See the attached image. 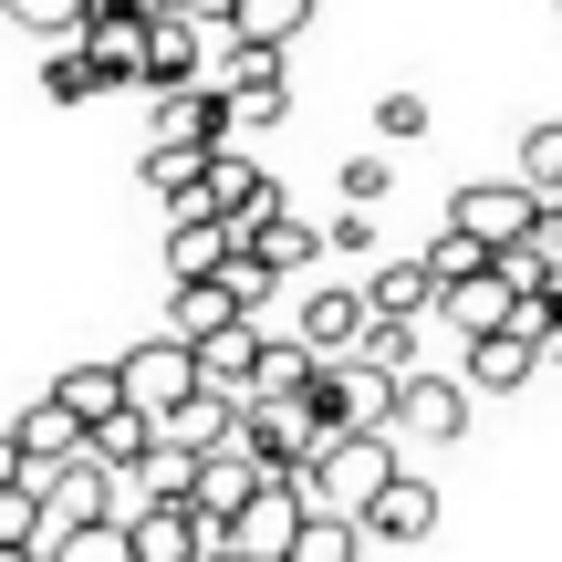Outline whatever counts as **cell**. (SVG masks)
<instances>
[{
    "label": "cell",
    "mask_w": 562,
    "mask_h": 562,
    "mask_svg": "<svg viewBox=\"0 0 562 562\" xmlns=\"http://www.w3.org/2000/svg\"><path fill=\"white\" fill-rule=\"evenodd\" d=\"M292 480H302V501H313V510L364 521V501L396 480V438H385V427H323V448L292 469Z\"/></svg>",
    "instance_id": "6da1fadb"
},
{
    "label": "cell",
    "mask_w": 562,
    "mask_h": 562,
    "mask_svg": "<svg viewBox=\"0 0 562 562\" xmlns=\"http://www.w3.org/2000/svg\"><path fill=\"white\" fill-rule=\"evenodd\" d=\"M313 417H323V427H385V438H396V375L364 364V355H323Z\"/></svg>",
    "instance_id": "7a4b0ae2"
},
{
    "label": "cell",
    "mask_w": 562,
    "mask_h": 562,
    "mask_svg": "<svg viewBox=\"0 0 562 562\" xmlns=\"http://www.w3.org/2000/svg\"><path fill=\"white\" fill-rule=\"evenodd\" d=\"M115 385H125V406L167 417V406H188V396H199V344H178V334L125 344V355H115Z\"/></svg>",
    "instance_id": "3957f363"
},
{
    "label": "cell",
    "mask_w": 562,
    "mask_h": 562,
    "mask_svg": "<svg viewBox=\"0 0 562 562\" xmlns=\"http://www.w3.org/2000/svg\"><path fill=\"white\" fill-rule=\"evenodd\" d=\"M229 438L261 469H302L323 448V417H313V396H240V427H229Z\"/></svg>",
    "instance_id": "277c9868"
},
{
    "label": "cell",
    "mask_w": 562,
    "mask_h": 562,
    "mask_svg": "<svg viewBox=\"0 0 562 562\" xmlns=\"http://www.w3.org/2000/svg\"><path fill=\"white\" fill-rule=\"evenodd\" d=\"M396 438H417V448H459V438H469V375H438V364L396 375Z\"/></svg>",
    "instance_id": "5b68a950"
},
{
    "label": "cell",
    "mask_w": 562,
    "mask_h": 562,
    "mask_svg": "<svg viewBox=\"0 0 562 562\" xmlns=\"http://www.w3.org/2000/svg\"><path fill=\"white\" fill-rule=\"evenodd\" d=\"M220 542H229V521H209V510H188V501L125 510V552H136V562H209Z\"/></svg>",
    "instance_id": "8992f818"
},
{
    "label": "cell",
    "mask_w": 562,
    "mask_h": 562,
    "mask_svg": "<svg viewBox=\"0 0 562 562\" xmlns=\"http://www.w3.org/2000/svg\"><path fill=\"white\" fill-rule=\"evenodd\" d=\"M448 220H459L469 240L510 250V240H531V188L521 178H469V188H448Z\"/></svg>",
    "instance_id": "52a82bcc"
},
{
    "label": "cell",
    "mask_w": 562,
    "mask_h": 562,
    "mask_svg": "<svg viewBox=\"0 0 562 562\" xmlns=\"http://www.w3.org/2000/svg\"><path fill=\"white\" fill-rule=\"evenodd\" d=\"M74 521H115V469H104V459L42 469V542H53V531H74Z\"/></svg>",
    "instance_id": "ba28073f"
},
{
    "label": "cell",
    "mask_w": 562,
    "mask_h": 562,
    "mask_svg": "<svg viewBox=\"0 0 562 562\" xmlns=\"http://www.w3.org/2000/svg\"><path fill=\"white\" fill-rule=\"evenodd\" d=\"M364 281H313V292H292V334L313 344V355H355V334H364Z\"/></svg>",
    "instance_id": "9c48e42d"
},
{
    "label": "cell",
    "mask_w": 562,
    "mask_h": 562,
    "mask_svg": "<svg viewBox=\"0 0 562 562\" xmlns=\"http://www.w3.org/2000/svg\"><path fill=\"white\" fill-rule=\"evenodd\" d=\"M199 199L220 209L229 229H250V220H271V209H281V188H271V167H261V157H240V146H209Z\"/></svg>",
    "instance_id": "30bf717a"
},
{
    "label": "cell",
    "mask_w": 562,
    "mask_h": 562,
    "mask_svg": "<svg viewBox=\"0 0 562 562\" xmlns=\"http://www.w3.org/2000/svg\"><path fill=\"white\" fill-rule=\"evenodd\" d=\"M459 375H469V396H510V385L542 375V344H531L521 323H501V334H469V344H459Z\"/></svg>",
    "instance_id": "8fae6325"
},
{
    "label": "cell",
    "mask_w": 562,
    "mask_h": 562,
    "mask_svg": "<svg viewBox=\"0 0 562 562\" xmlns=\"http://www.w3.org/2000/svg\"><path fill=\"white\" fill-rule=\"evenodd\" d=\"M427 531H438V480H417V469H396V480L375 490V501H364V542H427Z\"/></svg>",
    "instance_id": "7c38bea8"
},
{
    "label": "cell",
    "mask_w": 562,
    "mask_h": 562,
    "mask_svg": "<svg viewBox=\"0 0 562 562\" xmlns=\"http://www.w3.org/2000/svg\"><path fill=\"white\" fill-rule=\"evenodd\" d=\"M146 42H157L146 11H94V21H83V53H94L104 94H115V83H146Z\"/></svg>",
    "instance_id": "4fadbf2b"
},
{
    "label": "cell",
    "mask_w": 562,
    "mask_h": 562,
    "mask_svg": "<svg viewBox=\"0 0 562 562\" xmlns=\"http://www.w3.org/2000/svg\"><path fill=\"white\" fill-rule=\"evenodd\" d=\"M240 250H261V271H271V281H302V271L323 261V229H313V220H292V199H281L271 220H250V229H240Z\"/></svg>",
    "instance_id": "5bb4252c"
},
{
    "label": "cell",
    "mask_w": 562,
    "mask_h": 562,
    "mask_svg": "<svg viewBox=\"0 0 562 562\" xmlns=\"http://www.w3.org/2000/svg\"><path fill=\"white\" fill-rule=\"evenodd\" d=\"M438 313H448V334H501V323L510 313H521V292H510V281H501V261H490V271H469V281H448V292H438Z\"/></svg>",
    "instance_id": "9a60e30c"
},
{
    "label": "cell",
    "mask_w": 562,
    "mask_h": 562,
    "mask_svg": "<svg viewBox=\"0 0 562 562\" xmlns=\"http://www.w3.org/2000/svg\"><path fill=\"white\" fill-rule=\"evenodd\" d=\"M11 438H21V459H32V469H63V459H83V417L53 396V385H42V396L11 417Z\"/></svg>",
    "instance_id": "2e32d148"
},
{
    "label": "cell",
    "mask_w": 562,
    "mask_h": 562,
    "mask_svg": "<svg viewBox=\"0 0 562 562\" xmlns=\"http://www.w3.org/2000/svg\"><path fill=\"white\" fill-rule=\"evenodd\" d=\"M261 480H271V469L250 459L240 438H229V448H209V459H199V490H188V510H209V521H229V510H240V501H250Z\"/></svg>",
    "instance_id": "e0dca14e"
},
{
    "label": "cell",
    "mask_w": 562,
    "mask_h": 562,
    "mask_svg": "<svg viewBox=\"0 0 562 562\" xmlns=\"http://www.w3.org/2000/svg\"><path fill=\"white\" fill-rule=\"evenodd\" d=\"M261 344H271V334H261L250 313L229 323V334H209V344H199V385H220V396H250V375H261Z\"/></svg>",
    "instance_id": "ac0fdd59"
},
{
    "label": "cell",
    "mask_w": 562,
    "mask_h": 562,
    "mask_svg": "<svg viewBox=\"0 0 562 562\" xmlns=\"http://www.w3.org/2000/svg\"><path fill=\"white\" fill-rule=\"evenodd\" d=\"M229 427H240V396L199 385L188 406H167V417H157V438H178V448H199V459H209V448H229Z\"/></svg>",
    "instance_id": "d6986e66"
},
{
    "label": "cell",
    "mask_w": 562,
    "mask_h": 562,
    "mask_svg": "<svg viewBox=\"0 0 562 562\" xmlns=\"http://www.w3.org/2000/svg\"><path fill=\"white\" fill-rule=\"evenodd\" d=\"M240 323V302H229V281L209 271V281H178V302H167V334L178 344H209V334H229Z\"/></svg>",
    "instance_id": "ffe728a7"
},
{
    "label": "cell",
    "mask_w": 562,
    "mask_h": 562,
    "mask_svg": "<svg viewBox=\"0 0 562 562\" xmlns=\"http://www.w3.org/2000/svg\"><path fill=\"white\" fill-rule=\"evenodd\" d=\"M364 302H375V313L427 323V313H438V281H427V261H375V271H364Z\"/></svg>",
    "instance_id": "44dd1931"
},
{
    "label": "cell",
    "mask_w": 562,
    "mask_h": 562,
    "mask_svg": "<svg viewBox=\"0 0 562 562\" xmlns=\"http://www.w3.org/2000/svg\"><path fill=\"white\" fill-rule=\"evenodd\" d=\"M146 448H157V417H146V406H115V417L83 427V459H104V469H136Z\"/></svg>",
    "instance_id": "7402d4cb"
},
{
    "label": "cell",
    "mask_w": 562,
    "mask_h": 562,
    "mask_svg": "<svg viewBox=\"0 0 562 562\" xmlns=\"http://www.w3.org/2000/svg\"><path fill=\"white\" fill-rule=\"evenodd\" d=\"M229 32L261 42V53H292V42L313 32V0H240V11H229Z\"/></svg>",
    "instance_id": "603a6c76"
},
{
    "label": "cell",
    "mask_w": 562,
    "mask_h": 562,
    "mask_svg": "<svg viewBox=\"0 0 562 562\" xmlns=\"http://www.w3.org/2000/svg\"><path fill=\"white\" fill-rule=\"evenodd\" d=\"M229 146H240V136H271V125L281 115H292V83H281V74H261V83H229Z\"/></svg>",
    "instance_id": "cb8c5ba5"
},
{
    "label": "cell",
    "mask_w": 562,
    "mask_h": 562,
    "mask_svg": "<svg viewBox=\"0 0 562 562\" xmlns=\"http://www.w3.org/2000/svg\"><path fill=\"white\" fill-rule=\"evenodd\" d=\"M292 562H364V521H344V510H302Z\"/></svg>",
    "instance_id": "d4e9b609"
},
{
    "label": "cell",
    "mask_w": 562,
    "mask_h": 562,
    "mask_svg": "<svg viewBox=\"0 0 562 562\" xmlns=\"http://www.w3.org/2000/svg\"><path fill=\"white\" fill-rule=\"evenodd\" d=\"M178 83H199V32H188V21H157V42H146V94H178Z\"/></svg>",
    "instance_id": "484cf974"
},
{
    "label": "cell",
    "mask_w": 562,
    "mask_h": 562,
    "mask_svg": "<svg viewBox=\"0 0 562 562\" xmlns=\"http://www.w3.org/2000/svg\"><path fill=\"white\" fill-rule=\"evenodd\" d=\"M355 355H364V364H385V375H417V323H406V313H364Z\"/></svg>",
    "instance_id": "4316f807"
},
{
    "label": "cell",
    "mask_w": 562,
    "mask_h": 562,
    "mask_svg": "<svg viewBox=\"0 0 562 562\" xmlns=\"http://www.w3.org/2000/svg\"><path fill=\"white\" fill-rule=\"evenodd\" d=\"M209 178V146H178V136H146V188L157 199H188Z\"/></svg>",
    "instance_id": "83f0119b"
},
{
    "label": "cell",
    "mask_w": 562,
    "mask_h": 562,
    "mask_svg": "<svg viewBox=\"0 0 562 562\" xmlns=\"http://www.w3.org/2000/svg\"><path fill=\"white\" fill-rule=\"evenodd\" d=\"M42 94H53V104H94L104 94L94 53H83V42H53V53H42Z\"/></svg>",
    "instance_id": "f1b7e54d"
},
{
    "label": "cell",
    "mask_w": 562,
    "mask_h": 562,
    "mask_svg": "<svg viewBox=\"0 0 562 562\" xmlns=\"http://www.w3.org/2000/svg\"><path fill=\"white\" fill-rule=\"evenodd\" d=\"M53 396L94 427V417H115V406H125V385H115V364H74V375H53Z\"/></svg>",
    "instance_id": "f546056e"
},
{
    "label": "cell",
    "mask_w": 562,
    "mask_h": 562,
    "mask_svg": "<svg viewBox=\"0 0 562 562\" xmlns=\"http://www.w3.org/2000/svg\"><path fill=\"white\" fill-rule=\"evenodd\" d=\"M417 261H427V281H438V292H448V281H469V271H490V240H469V229H459V220H448V229H438V240H427V250H417Z\"/></svg>",
    "instance_id": "4dcf8cb0"
},
{
    "label": "cell",
    "mask_w": 562,
    "mask_h": 562,
    "mask_svg": "<svg viewBox=\"0 0 562 562\" xmlns=\"http://www.w3.org/2000/svg\"><path fill=\"white\" fill-rule=\"evenodd\" d=\"M42 552H53V562H136V552H125V521H74V531H53Z\"/></svg>",
    "instance_id": "1f68e13d"
},
{
    "label": "cell",
    "mask_w": 562,
    "mask_h": 562,
    "mask_svg": "<svg viewBox=\"0 0 562 562\" xmlns=\"http://www.w3.org/2000/svg\"><path fill=\"white\" fill-rule=\"evenodd\" d=\"M11 21L32 42H83V21H94V0H11Z\"/></svg>",
    "instance_id": "d6a6232c"
},
{
    "label": "cell",
    "mask_w": 562,
    "mask_h": 562,
    "mask_svg": "<svg viewBox=\"0 0 562 562\" xmlns=\"http://www.w3.org/2000/svg\"><path fill=\"white\" fill-rule=\"evenodd\" d=\"M521 188H531V199H552V188H562V115H542L521 136Z\"/></svg>",
    "instance_id": "836d02e7"
},
{
    "label": "cell",
    "mask_w": 562,
    "mask_h": 562,
    "mask_svg": "<svg viewBox=\"0 0 562 562\" xmlns=\"http://www.w3.org/2000/svg\"><path fill=\"white\" fill-rule=\"evenodd\" d=\"M0 542H11V552H42V480H11V490H0Z\"/></svg>",
    "instance_id": "e575fe53"
},
{
    "label": "cell",
    "mask_w": 562,
    "mask_h": 562,
    "mask_svg": "<svg viewBox=\"0 0 562 562\" xmlns=\"http://www.w3.org/2000/svg\"><path fill=\"white\" fill-rule=\"evenodd\" d=\"M334 188H344V209H385V188H396V167H385L375 146H364V157H344V167H334Z\"/></svg>",
    "instance_id": "d590c367"
},
{
    "label": "cell",
    "mask_w": 562,
    "mask_h": 562,
    "mask_svg": "<svg viewBox=\"0 0 562 562\" xmlns=\"http://www.w3.org/2000/svg\"><path fill=\"white\" fill-rule=\"evenodd\" d=\"M323 250H334V261H364V271H375V220H364V209L323 220Z\"/></svg>",
    "instance_id": "8d00e7d4"
},
{
    "label": "cell",
    "mask_w": 562,
    "mask_h": 562,
    "mask_svg": "<svg viewBox=\"0 0 562 562\" xmlns=\"http://www.w3.org/2000/svg\"><path fill=\"white\" fill-rule=\"evenodd\" d=\"M375 136H427V94H385L375 104Z\"/></svg>",
    "instance_id": "74e56055"
},
{
    "label": "cell",
    "mask_w": 562,
    "mask_h": 562,
    "mask_svg": "<svg viewBox=\"0 0 562 562\" xmlns=\"http://www.w3.org/2000/svg\"><path fill=\"white\" fill-rule=\"evenodd\" d=\"M531 250L562 261V188H552V199H531Z\"/></svg>",
    "instance_id": "f35d334b"
},
{
    "label": "cell",
    "mask_w": 562,
    "mask_h": 562,
    "mask_svg": "<svg viewBox=\"0 0 562 562\" xmlns=\"http://www.w3.org/2000/svg\"><path fill=\"white\" fill-rule=\"evenodd\" d=\"M240 0H167V21H188V32H209V21H229Z\"/></svg>",
    "instance_id": "ab89813d"
},
{
    "label": "cell",
    "mask_w": 562,
    "mask_h": 562,
    "mask_svg": "<svg viewBox=\"0 0 562 562\" xmlns=\"http://www.w3.org/2000/svg\"><path fill=\"white\" fill-rule=\"evenodd\" d=\"M11 480H42V469L21 459V438H11V427H0V490H11Z\"/></svg>",
    "instance_id": "60d3db41"
},
{
    "label": "cell",
    "mask_w": 562,
    "mask_h": 562,
    "mask_svg": "<svg viewBox=\"0 0 562 562\" xmlns=\"http://www.w3.org/2000/svg\"><path fill=\"white\" fill-rule=\"evenodd\" d=\"M0 562H32V552H11V542H0Z\"/></svg>",
    "instance_id": "b9f144b4"
},
{
    "label": "cell",
    "mask_w": 562,
    "mask_h": 562,
    "mask_svg": "<svg viewBox=\"0 0 562 562\" xmlns=\"http://www.w3.org/2000/svg\"><path fill=\"white\" fill-rule=\"evenodd\" d=\"M0 21H11V0H0Z\"/></svg>",
    "instance_id": "7bdbcfd3"
},
{
    "label": "cell",
    "mask_w": 562,
    "mask_h": 562,
    "mask_svg": "<svg viewBox=\"0 0 562 562\" xmlns=\"http://www.w3.org/2000/svg\"><path fill=\"white\" fill-rule=\"evenodd\" d=\"M552 11H562V0H552Z\"/></svg>",
    "instance_id": "ee69618b"
}]
</instances>
